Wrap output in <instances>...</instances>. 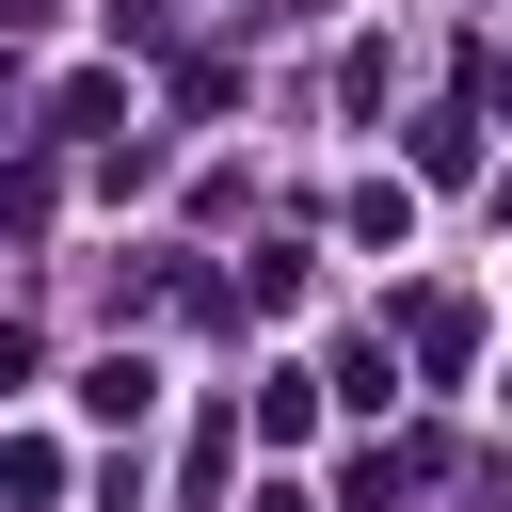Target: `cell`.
Returning a JSON list of instances; mask_svg holds the SVG:
<instances>
[{"instance_id": "6da1fadb", "label": "cell", "mask_w": 512, "mask_h": 512, "mask_svg": "<svg viewBox=\"0 0 512 512\" xmlns=\"http://www.w3.org/2000/svg\"><path fill=\"white\" fill-rule=\"evenodd\" d=\"M144 400H160V368H144V352H96V368H80V416H112V432H144Z\"/></svg>"}, {"instance_id": "7a4b0ae2", "label": "cell", "mask_w": 512, "mask_h": 512, "mask_svg": "<svg viewBox=\"0 0 512 512\" xmlns=\"http://www.w3.org/2000/svg\"><path fill=\"white\" fill-rule=\"evenodd\" d=\"M480 96H496V112H512V48H480Z\"/></svg>"}]
</instances>
